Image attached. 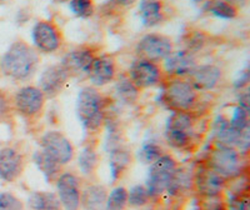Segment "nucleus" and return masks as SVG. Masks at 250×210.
I'll return each instance as SVG.
<instances>
[{"label": "nucleus", "instance_id": "1", "mask_svg": "<svg viewBox=\"0 0 250 210\" xmlns=\"http://www.w3.org/2000/svg\"><path fill=\"white\" fill-rule=\"evenodd\" d=\"M39 55L34 48L25 42H15L9 46L0 60V68L8 78L25 82L35 74L39 66Z\"/></svg>", "mask_w": 250, "mask_h": 210}, {"label": "nucleus", "instance_id": "2", "mask_svg": "<svg viewBox=\"0 0 250 210\" xmlns=\"http://www.w3.org/2000/svg\"><path fill=\"white\" fill-rule=\"evenodd\" d=\"M106 100L95 86H85L78 94L77 115L88 131H97L105 120Z\"/></svg>", "mask_w": 250, "mask_h": 210}, {"label": "nucleus", "instance_id": "3", "mask_svg": "<svg viewBox=\"0 0 250 210\" xmlns=\"http://www.w3.org/2000/svg\"><path fill=\"white\" fill-rule=\"evenodd\" d=\"M160 100L164 106L173 111L189 113L199 102V95L189 80L171 78L163 88Z\"/></svg>", "mask_w": 250, "mask_h": 210}, {"label": "nucleus", "instance_id": "4", "mask_svg": "<svg viewBox=\"0 0 250 210\" xmlns=\"http://www.w3.org/2000/svg\"><path fill=\"white\" fill-rule=\"evenodd\" d=\"M164 135L168 144L173 148H188L195 135V124L190 113L173 111L165 124Z\"/></svg>", "mask_w": 250, "mask_h": 210}, {"label": "nucleus", "instance_id": "5", "mask_svg": "<svg viewBox=\"0 0 250 210\" xmlns=\"http://www.w3.org/2000/svg\"><path fill=\"white\" fill-rule=\"evenodd\" d=\"M210 169L223 178H234L242 173V156L233 147L219 144L209 156Z\"/></svg>", "mask_w": 250, "mask_h": 210}, {"label": "nucleus", "instance_id": "6", "mask_svg": "<svg viewBox=\"0 0 250 210\" xmlns=\"http://www.w3.org/2000/svg\"><path fill=\"white\" fill-rule=\"evenodd\" d=\"M175 170V160L169 155H162L159 159L150 164L148 180H146V189L150 198L160 195L168 190Z\"/></svg>", "mask_w": 250, "mask_h": 210}, {"label": "nucleus", "instance_id": "7", "mask_svg": "<svg viewBox=\"0 0 250 210\" xmlns=\"http://www.w3.org/2000/svg\"><path fill=\"white\" fill-rule=\"evenodd\" d=\"M45 95L38 86L28 85L20 88L13 99V108L24 118L38 117L45 105Z\"/></svg>", "mask_w": 250, "mask_h": 210}, {"label": "nucleus", "instance_id": "8", "mask_svg": "<svg viewBox=\"0 0 250 210\" xmlns=\"http://www.w3.org/2000/svg\"><path fill=\"white\" fill-rule=\"evenodd\" d=\"M42 150L59 165L68 164L74 156L70 140L60 131H48L42 138Z\"/></svg>", "mask_w": 250, "mask_h": 210}, {"label": "nucleus", "instance_id": "9", "mask_svg": "<svg viewBox=\"0 0 250 210\" xmlns=\"http://www.w3.org/2000/svg\"><path fill=\"white\" fill-rule=\"evenodd\" d=\"M173 51V43L168 37L162 34H146L139 40L137 45V53L140 59L156 60L165 59Z\"/></svg>", "mask_w": 250, "mask_h": 210}, {"label": "nucleus", "instance_id": "10", "mask_svg": "<svg viewBox=\"0 0 250 210\" xmlns=\"http://www.w3.org/2000/svg\"><path fill=\"white\" fill-rule=\"evenodd\" d=\"M163 71L154 62L138 59L129 69V79L138 89H148L162 82Z\"/></svg>", "mask_w": 250, "mask_h": 210}, {"label": "nucleus", "instance_id": "11", "mask_svg": "<svg viewBox=\"0 0 250 210\" xmlns=\"http://www.w3.org/2000/svg\"><path fill=\"white\" fill-rule=\"evenodd\" d=\"M213 134L219 144L247 150L249 147V130L240 131L230 124L224 115H219L213 124Z\"/></svg>", "mask_w": 250, "mask_h": 210}, {"label": "nucleus", "instance_id": "12", "mask_svg": "<svg viewBox=\"0 0 250 210\" xmlns=\"http://www.w3.org/2000/svg\"><path fill=\"white\" fill-rule=\"evenodd\" d=\"M69 73L62 64L50 65L42 73L39 78V89L43 91L46 99L58 97L68 83Z\"/></svg>", "mask_w": 250, "mask_h": 210}, {"label": "nucleus", "instance_id": "13", "mask_svg": "<svg viewBox=\"0 0 250 210\" xmlns=\"http://www.w3.org/2000/svg\"><path fill=\"white\" fill-rule=\"evenodd\" d=\"M31 38L35 48L43 53H54L59 49L62 43L57 26L46 20H42L35 24L31 31Z\"/></svg>", "mask_w": 250, "mask_h": 210}, {"label": "nucleus", "instance_id": "14", "mask_svg": "<svg viewBox=\"0 0 250 210\" xmlns=\"http://www.w3.org/2000/svg\"><path fill=\"white\" fill-rule=\"evenodd\" d=\"M58 198L62 207L65 210H79L80 208V187L79 179L74 174L64 173L57 179Z\"/></svg>", "mask_w": 250, "mask_h": 210}, {"label": "nucleus", "instance_id": "15", "mask_svg": "<svg viewBox=\"0 0 250 210\" xmlns=\"http://www.w3.org/2000/svg\"><path fill=\"white\" fill-rule=\"evenodd\" d=\"M196 60L189 50L171 51L164 59V70L171 78L184 79L195 69Z\"/></svg>", "mask_w": 250, "mask_h": 210}, {"label": "nucleus", "instance_id": "16", "mask_svg": "<svg viewBox=\"0 0 250 210\" xmlns=\"http://www.w3.org/2000/svg\"><path fill=\"white\" fill-rule=\"evenodd\" d=\"M94 59L95 57H94L93 50L82 46L65 54V57L62 60V65L66 69L70 77L71 75L83 77V75H88Z\"/></svg>", "mask_w": 250, "mask_h": 210}, {"label": "nucleus", "instance_id": "17", "mask_svg": "<svg viewBox=\"0 0 250 210\" xmlns=\"http://www.w3.org/2000/svg\"><path fill=\"white\" fill-rule=\"evenodd\" d=\"M117 73L115 62L110 55H99L93 60L88 78L94 86H104L113 82Z\"/></svg>", "mask_w": 250, "mask_h": 210}, {"label": "nucleus", "instance_id": "18", "mask_svg": "<svg viewBox=\"0 0 250 210\" xmlns=\"http://www.w3.org/2000/svg\"><path fill=\"white\" fill-rule=\"evenodd\" d=\"M23 156L14 148H4L0 150V179L4 182H14L23 171Z\"/></svg>", "mask_w": 250, "mask_h": 210}, {"label": "nucleus", "instance_id": "19", "mask_svg": "<svg viewBox=\"0 0 250 210\" xmlns=\"http://www.w3.org/2000/svg\"><path fill=\"white\" fill-rule=\"evenodd\" d=\"M222 79V70L211 64L196 65L189 75V83L196 90H210L219 84Z\"/></svg>", "mask_w": 250, "mask_h": 210}, {"label": "nucleus", "instance_id": "20", "mask_svg": "<svg viewBox=\"0 0 250 210\" xmlns=\"http://www.w3.org/2000/svg\"><path fill=\"white\" fill-rule=\"evenodd\" d=\"M140 20L144 26H155L163 21V3L160 0H140L138 8Z\"/></svg>", "mask_w": 250, "mask_h": 210}, {"label": "nucleus", "instance_id": "21", "mask_svg": "<svg viewBox=\"0 0 250 210\" xmlns=\"http://www.w3.org/2000/svg\"><path fill=\"white\" fill-rule=\"evenodd\" d=\"M108 198L106 189L102 185H89L80 195V205L85 210H104Z\"/></svg>", "mask_w": 250, "mask_h": 210}, {"label": "nucleus", "instance_id": "22", "mask_svg": "<svg viewBox=\"0 0 250 210\" xmlns=\"http://www.w3.org/2000/svg\"><path fill=\"white\" fill-rule=\"evenodd\" d=\"M225 179L215 171L203 170L196 178V185L200 193L207 196H216L222 193Z\"/></svg>", "mask_w": 250, "mask_h": 210}, {"label": "nucleus", "instance_id": "23", "mask_svg": "<svg viewBox=\"0 0 250 210\" xmlns=\"http://www.w3.org/2000/svg\"><path fill=\"white\" fill-rule=\"evenodd\" d=\"M29 207L33 210H60V203L58 195L49 191H35L29 196Z\"/></svg>", "mask_w": 250, "mask_h": 210}, {"label": "nucleus", "instance_id": "24", "mask_svg": "<svg viewBox=\"0 0 250 210\" xmlns=\"http://www.w3.org/2000/svg\"><path fill=\"white\" fill-rule=\"evenodd\" d=\"M130 163V155L129 151L122 145H118L110 150V171L113 182L119 179L124 170L128 168Z\"/></svg>", "mask_w": 250, "mask_h": 210}, {"label": "nucleus", "instance_id": "25", "mask_svg": "<svg viewBox=\"0 0 250 210\" xmlns=\"http://www.w3.org/2000/svg\"><path fill=\"white\" fill-rule=\"evenodd\" d=\"M33 159H34V163L38 167V169L44 174V176H45V179L48 182H51L54 178H57L62 165H59L58 163H55L54 160L51 159V158H49L42 149L35 151Z\"/></svg>", "mask_w": 250, "mask_h": 210}, {"label": "nucleus", "instance_id": "26", "mask_svg": "<svg viewBox=\"0 0 250 210\" xmlns=\"http://www.w3.org/2000/svg\"><path fill=\"white\" fill-rule=\"evenodd\" d=\"M115 95L122 103L131 105L138 100L139 89L134 85L128 77H123L118 80L117 85H115Z\"/></svg>", "mask_w": 250, "mask_h": 210}, {"label": "nucleus", "instance_id": "27", "mask_svg": "<svg viewBox=\"0 0 250 210\" xmlns=\"http://www.w3.org/2000/svg\"><path fill=\"white\" fill-rule=\"evenodd\" d=\"M204 9L208 13L222 19H234L238 17V8L224 0H208Z\"/></svg>", "mask_w": 250, "mask_h": 210}, {"label": "nucleus", "instance_id": "28", "mask_svg": "<svg viewBox=\"0 0 250 210\" xmlns=\"http://www.w3.org/2000/svg\"><path fill=\"white\" fill-rule=\"evenodd\" d=\"M126 204H128V191L124 187H118L110 194H108L105 210H124Z\"/></svg>", "mask_w": 250, "mask_h": 210}, {"label": "nucleus", "instance_id": "29", "mask_svg": "<svg viewBox=\"0 0 250 210\" xmlns=\"http://www.w3.org/2000/svg\"><path fill=\"white\" fill-rule=\"evenodd\" d=\"M78 164H79V169L83 174H85V175L93 174L98 165V155L95 150L93 148L83 149L79 159H78Z\"/></svg>", "mask_w": 250, "mask_h": 210}, {"label": "nucleus", "instance_id": "30", "mask_svg": "<svg viewBox=\"0 0 250 210\" xmlns=\"http://www.w3.org/2000/svg\"><path fill=\"white\" fill-rule=\"evenodd\" d=\"M150 195L144 185H135L128 193V204L133 208H140L148 204Z\"/></svg>", "mask_w": 250, "mask_h": 210}, {"label": "nucleus", "instance_id": "31", "mask_svg": "<svg viewBox=\"0 0 250 210\" xmlns=\"http://www.w3.org/2000/svg\"><path fill=\"white\" fill-rule=\"evenodd\" d=\"M163 155V151L160 147L155 143H145L140 148L138 153V159L144 164H153L155 160H158Z\"/></svg>", "mask_w": 250, "mask_h": 210}, {"label": "nucleus", "instance_id": "32", "mask_svg": "<svg viewBox=\"0 0 250 210\" xmlns=\"http://www.w3.org/2000/svg\"><path fill=\"white\" fill-rule=\"evenodd\" d=\"M69 9L78 18L88 19L94 14V1L93 0H70Z\"/></svg>", "mask_w": 250, "mask_h": 210}, {"label": "nucleus", "instance_id": "33", "mask_svg": "<svg viewBox=\"0 0 250 210\" xmlns=\"http://www.w3.org/2000/svg\"><path fill=\"white\" fill-rule=\"evenodd\" d=\"M229 122L238 130H249V109L240 106V105L235 106L233 110V115L229 119Z\"/></svg>", "mask_w": 250, "mask_h": 210}, {"label": "nucleus", "instance_id": "34", "mask_svg": "<svg viewBox=\"0 0 250 210\" xmlns=\"http://www.w3.org/2000/svg\"><path fill=\"white\" fill-rule=\"evenodd\" d=\"M0 210H24V205L12 193H0Z\"/></svg>", "mask_w": 250, "mask_h": 210}, {"label": "nucleus", "instance_id": "35", "mask_svg": "<svg viewBox=\"0 0 250 210\" xmlns=\"http://www.w3.org/2000/svg\"><path fill=\"white\" fill-rule=\"evenodd\" d=\"M13 110V103L8 94L0 89V123L6 122L10 118Z\"/></svg>", "mask_w": 250, "mask_h": 210}, {"label": "nucleus", "instance_id": "36", "mask_svg": "<svg viewBox=\"0 0 250 210\" xmlns=\"http://www.w3.org/2000/svg\"><path fill=\"white\" fill-rule=\"evenodd\" d=\"M228 208L229 210H250L249 198L248 195H243V194L231 196L228 203Z\"/></svg>", "mask_w": 250, "mask_h": 210}, {"label": "nucleus", "instance_id": "37", "mask_svg": "<svg viewBox=\"0 0 250 210\" xmlns=\"http://www.w3.org/2000/svg\"><path fill=\"white\" fill-rule=\"evenodd\" d=\"M248 82H249V71H248V69H245V70L242 71V75L235 82V86L236 88H242V86L247 85Z\"/></svg>", "mask_w": 250, "mask_h": 210}, {"label": "nucleus", "instance_id": "38", "mask_svg": "<svg viewBox=\"0 0 250 210\" xmlns=\"http://www.w3.org/2000/svg\"><path fill=\"white\" fill-rule=\"evenodd\" d=\"M111 1L117 5L123 6V8H129V6L134 5L137 0H111Z\"/></svg>", "mask_w": 250, "mask_h": 210}, {"label": "nucleus", "instance_id": "39", "mask_svg": "<svg viewBox=\"0 0 250 210\" xmlns=\"http://www.w3.org/2000/svg\"><path fill=\"white\" fill-rule=\"evenodd\" d=\"M224 1L231 4L235 8H243V6H245L248 4V0H224Z\"/></svg>", "mask_w": 250, "mask_h": 210}, {"label": "nucleus", "instance_id": "40", "mask_svg": "<svg viewBox=\"0 0 250 210\" xmlns=\"http://www.w3.org/2000/svg\"><path fill=\"white\" fill-rule=\"evenodd\" d=\"M191 1H194L195 4H200V3H203L204 0H191Z\"/></svg>", "mask_w": 250, "mask_h": 210}, {"label": "nucleus", "instance_id": "41", "mask_svg": "<svg viewBox=\"0 0 250 210\" xmlns=\"http://www.w3.org/2000/svg\"><path fill=\"white\" fill-rule=\"evenodd\" d=\"M54 1H57V3H66L68 0H54Z\"/></svg>", "mask_w": 250, "mask_h": 210}, {"label": "nucleus", "instance_id": "42", "mask_svg": "<svg viewBox=\"0 0 250 210\" xmlns=\"http://www.w3.org/2000/svg\"><path fill=\"white\" fill-rule=\"evenodd\" d=\"M4 1H5V0H0V4H3Z\"/></svg>", "mask_w": 250, "mask_h": 210}]
</instances>
